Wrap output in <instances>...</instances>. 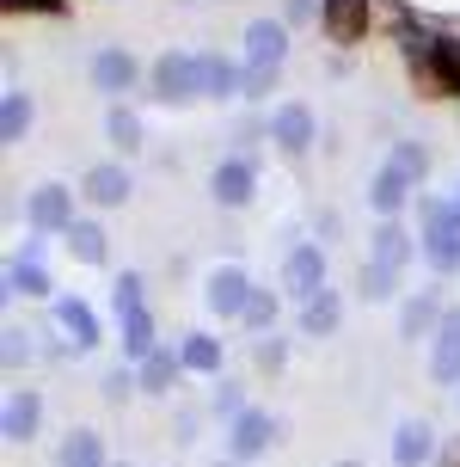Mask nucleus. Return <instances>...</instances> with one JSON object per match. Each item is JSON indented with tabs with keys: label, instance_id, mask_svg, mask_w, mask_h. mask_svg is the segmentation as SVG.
<instances>
[{
	"label": "nucleus",
	"instance_id": "obj_28",
	"mask_svg": "<svg viewBox=\"0 0 460 467\" xmlns=\"http://www.w3.org/2000/svg\"><path fill=\"white\" fill-rule=\"evenodd\" d=\"M68 246H74V258L105 265V228H98V222H74V228H68Z\"/></svg>",
	"mask_w": 460,
	"mask_h": 467
},
{
	"label": "nucleus",
	"instance_id": "obj_11",
	"mask_svg": "<svg viewBox=\"0 0 460 467\" xmlns=\"http://www.w3.org/2000/svg\"><path fill=\"white\" fill-rule=\"evenodd\" d=\"M430 455H436V431L424 419H405L393 431V467H424Z\"/></svg>",
	"mask_w": 460,
	"mask_h": 467
},
{
	"label": "nucleus",
	"instance_id": "obj_26",
	"mask_svg": "<svg viewBox=\"0 0 460 467\" xmlns=\"http://www.w3.org/2000/svg\"><path fill=\"white\" fill-rule=\"evenodd\" d=\"M105 136H111L123 154H136V148H141V117L129 111V105H111V117H105Z\"/></svg>",
	"mask_w": 460,
	"mask_h": 467
},
{
	"label": "nucleus",
	"instance_id": "obj_14",
	"mask_svg": "<svg viewBox=\"0 0 460 467\" xmlns=\"http://www.w3.org/2000/svg\"><path fill=\"white\" fill-rule=\"evenodd\" d=\"M320 19L338 44H356L368 31V0H320Z\"/></svg>",
	"mask_w": 460,
	"mask_h": 467
},
{
	"label": "nucleus",
	"instance_id": "obj_29",
	"mask_svg": "<svg viewBox=\"0 0 460 467\" xmlns=\"http://www.w3.org/2000/svg\"><path fill=\"white\" fill-rule=\"evenodd\" d=\"M179 363H184V357H172V350H154V357L141 363V388H148V394H166V388H172V375H179Z\"/></svg>",
	"mask_w": 460,
	"mask_h": 467
},
{
	"label": "nucleus",
	"instance_id": "obj_9",
	"mask_svg": "<svg viewBox=\"0 0 460 467\" xmlns=\"http://www.w3.org/2000/svg\"><path fill=\"white\" fill-rule=\"evenodd\" d=\"M405 258H412V234L399 228V222H381V228H374V240H368V271L399 277V271H405Z\"/></svg>",
	"mask_w": 460,
	"mask_h": 467
},
{
	"label": "nucleus",
	"instance_id": "obj_3",
	"mask_svg": "<svg viewBox=\"0 0 460 467\" xmlns=\"http://www.w3.org/2000/svg\"><path fill=\"white\" fill-rule=\"evenodd\" d=\"M203 93V56H184V49H172V56H160L154 62V99H197Z\"/></svg>",
	"mask_w": 460,
	"mask_h": 467
},
{
	"label": "nucleus",
	"instance_id": "obj_36",
	"mask_svg": "<svg viewBox=\"0 0 460 467\" xmlns=\"http://www.w3.org/2000/svg\"><path fill=\"white\" fill-rule=\"evenodd\" d=\"M258 369H282V338H264L258 345Z\"/></svg>",
	"mask_w": 460,
	"mask_h": 467
},
{
	"label": "nucleus",
	"instance_id": "obj_15",
	"mask_svg": "<svg viewBox=\"0 0 460 467\" xmlns=\"http://www.w3.org/2000/svg\"><path fill=\"white\" fill-rule=\"evenodd\" d=\"M405 197H412V179L387 161L381 172H374V185H368V203H374V215H399V210H405Z\"/></svg>",
	"mask_w": 460,
	"mask_h": 467
},
{
	"label": "nucleus",
	"instance_id": "obj_40",
	"mask_svg": "<svg viewBox=\"0 0 460 467\" xmlns=\"http://www.w3.org/2000/svg\"><path fill=\"white\" fill-rule=\"evenodd\" d=\"M215 467H221V462H215ZM228 467H240V462H228Z\"/></svg>",
	"mask_w": 460,
	"mask_h": 467
},
{
	"label": "nucleus",
	"instance_id": "obj_7",
	"mask_svg": "<svg viewBox=\"0 0 460 467\" xmlns=\"http://www.w3.org/2000/svg\"><path fill=\"white\" fill-rule=\"evenodd\" d=\"M25 222H31L37 234H68L74 228V197L62 185H37L31 203H25Z\"/></svg>",
	"mask_w": 460,
	"mask_h": 467
},
{
	"label": "nucleus",
	"instance_id": "obj_25",
	"mask_svg": "<svg viewBox=\"0 0 460 467\" xmlns=\"http://www.w3.org/2000/svg\"><path fill=\"white\" fill-rule=\"evenodd\" d=\"M62 467H105V437H98V431H68Z\"/></svg>",
	"mask_w": 460,
	"mask_h": 467
},
{
	"label": "nucleus",
	"instance_id": "obj_5",
	"mask_svg": "<svg viewBox=\"0 0 460 467\" xmlns=\"http://www.w3.org/2000/svg\"><path fill=\"white\" fill-rule=\"evenodd\" d=\"M203 302H209V314H221V320L246 314V307H252V283H246V271L215 265V271H209V283H203Z\"/></svg>",
	"mask_w": 460,
	"mask_h": 467
},
{
	"label": "nucleus",
	"instance_id": "obj_27",
	"mask_svg": "<svg viewBox=\"0 0 460 467\" xmlns=\"http://www.w3.org/2000/svg\"><path fill=\"white\" fill-rule=\"evenodd\" d=\"M179 357H184V369H197V375H215V369H221V345H215V338H203V332H190Z\"/></svg>",
	"mask_w": 460,
	"mask_h": 467
},
{
	"label": "nucleus",
	"instance_id": "obj_39",
	"mask_svg": "<svg viewBox=\"0 0 460 467\" xmlns=\"http://www.w3.org/2000/svg\"><path fill=\"white\" fill-rule=\"evenodd\" d=\"M338 467H363V462H338Z\"/></svg>",
	"mask_w": 460,
	"mask_h": 467
},
{
	"label": "nucleus",
	"instance_id": "obj_6",
	"mask_svg": "<svg viewBox=\"0 0 460 467\" xmlns=\"http://www.w3.org/2000/svg\"><path fill=\"white\" fill-rule=\"evenodd\" d=\"M282 289H289L301 307L320 296L325 289V253L320 246H295V253H289V265H282Z\"/></svg>",
	"mask_w": 460,
	"mask_h": 467
},
{
	"label": "nucleus",
	"instance_id": "obj_32",
	"mask_svg": "<svg viewBox=\"0 0 460 467\" xmlns=\"http://www.w3.org/2000/svg\"><path fill=\"white\" fill-rule=\"evenodd\" d=\"M393 166L417 185V179H424V148H417V141H399V148H393Z\"/></svg>",
	"mask_w": 460,
	"mask_h": 467
},
{
	"label": "nucleus",
	"instance_id": "obj_8",
	"mask_svg": "<svg viewBox=\"0 0 460 467\" xmlns=\"http://www.w3.org/2000/svg\"><path fill=\"white\" fill-rule=\"evenodd\" d=\"M271 141H282L289 154H307V148H313V111H307L301 99L276 105L271 111Z\"/></svg>",
	"mask_w": 460,
	"mask_h": 467
},
{
	"label": "nucleus",
	"instance_id": "obj_2",
	"mask_svg": "<svg viewBox=\"0 0 460 467\" xmlns=\"http://www.w3.org/2000/svg\"><path fill=\"white\" fill-rule=\"evenodd\" d=\"M282 56H289V31L276 19H252L246 25V99H258L271 87V74L282 68Z\"/></svg>",
	"mask_w": 460,
	"mask_h": 467
},
{
	"label": "nucleus",
	"instance_id": "obj_38",
	"mask_svg": "<svg viewBox=\"0 0 460 467\" xmlns=\"http://www.w3.org/2000/svg\"><path fill=\"white\" fill-rule=\"evenodd\" d=\"M448 210H455V222H460V191H455V203H448Z\"/></svg>",
	"mask_w": 460,
	"mask_h": 467
},
{
	"label": "nucleus",
	"instance_id": "obj_21",
	"mask_svg": "<svg viewBox=\"0 0 460 467\" xmlns=\"http://www.w3.org/2000/svg\"><path fill=\"white\" fill-rule=\"evenodd\" d=\"M436 314H442V302H436V289H417L412 302L399 307V332H405V338H424V332L436 327Z\"/></svg>",
	"mask_w": 460,
	"mask_h": 467
},
{
	"label": "nucleus",
	"instance_id": "obj_37",
	"mask_svg": "<svg viewBox=\"0 0 460 467\" xmlns=\"http://www.w3.org/2000/svg\"><path fill=\"white\" fill-rule=\"evenodd\" d=\"M6 6H37V13H56L62 0H6Z\"/></svg>",
	"mask_w": 460,
	"mask_h": 467
},
{
	"label": "nucleus",
	"instance_id": "obj_33",
	"mask_svg": "<svg viewBox=\"0 0 460 467\" xmlns=\"http://www.w3.org/2000/svg\"><path fill=\"white\" fill-rule=\"evenodd\" d=\"M246 320H252L258 332H271V320H276V296H271V289H252V307H246Z\"/></svg>",
	"mask_w": 460,
	"mask_h": 467
},
{
	"label": "nucleus",
	"instance_id": "obj_35",
	"mask_svg": "<svg viewBox=\"0 0 460 467\" xmlns=\"http://www.w3.org/2000/svg\"><path fill=\"white\" fill-rule=\"evenodd\" d=\"M215 412H228V419H240V412H246V406H240V388H233V381H221V388H215Z\"/></svg>",
	"mask_w": 460,
	"mask_h": 467
},
{
	"label": "nucleus",
	"instance_id": "obj_1",
	"mask_svg": "<svg viewBox=\"0 0 460 467\" xmlns=\"http://www.w3.org/2000/svg\"><path fill=\"white\" fill-rule=\"evenodd\" d=\"M405 56H412V68L424 74V87H430V93H455L460 99V44H455V37L405 31Z\"/></svg>",
	"mask_w": 460,
	"mask_h": 467
},
{
	"label": "nucleus",
	"instance_id": "obj_19",
	"mask_svg": "<svg viewBox=\"0 0 460 467\" xmlns=\"http://www.w3.org/2000/svg\"><path fill=\"white\" fill-rule=\"evenodd\" d=\"M56 327L68 332L74 345H98V320H92V307L80 302V296H62V302H56Z\"/></svg>",
	"mask_w": 460,
	"mask_h": 467
},
{
	"label": "nucleus",
	"instance_id": "obj_22",
	"mask_svg": "<svg viewBox=\"0 0 460 467\" xmlns=\"http://www.w3.org/2000/svg\"><path fill=\"white\" fill-rule=\"evenodd\" d=\"M203 93H209V99H233V93H246V74L233 68L228 56H203Z\"/></svg>",
	"mask_w": 460,
	"mask_h": 467
},
{
	"label": "nucleus",
	"instance_id": "obj_30",
	"mask_svg": "<svg viewBox=\"0 0 460 467\" xmlns=\"http://www.w3.org/2000/svg\"><path fill=\"white\" fill-rule=\"evenodd\" d=\"M25 130H31V99H25V93H6V105H0V136L19 141Z\"/></svg>",
	"mask_w": 460,
	"mask_h": 467
},
{
	"label": "nucleus",
	"instance_id": "obj_24",
	"mask_svg": "<svg viewBox=\"0 0 460 467\" xmlns=\"http://www.w3.org/2000/svg\"><path fill=\"white\" fill-rule=\"evenodd\" d=\"M123 357L129 363H148L154 357V320H148V307L141 314H123Z\"/></svg>",
	"mask_w": 460,
	"mask_h": 467
},
{
	"label": "nucleus",
	"instance_id": "obj_4",
	"mask_svg": "<svg viewBox=\"0 0 460 467\" xmlns=\"http://www.w3.org/2000/svg\"><path fill=\"white\" fill-rule=\"evenodd\" d=\"M430 234H424V258L436 265V271H460V222L455 210H442V203H417Z\"/></svg>",
	"mask_w": 460,
	"mask_h": 467
},
{
	"label": "nucleus",
	"instance_id": "obj_13",
	"mask_svg": "<svg viewBox=\"0 0 460 467\" xmlns=\"http://www.w3.org/2000/svg\"><path fill=\"white\" fill-rule=\"evenodd\" d=\"M209 191H215V203L246 210V203H252V161H221L215 179H209Z\"/></svg>",
	"mask_w": 460,
	"mask_h": 467
},
{
	"label": "nucleus",
	"instance_id": "obj_12",
	"mask_svg": "<svg viewBox=\"0 0 460 467\" xmlns=\"http://www.w3.org/2000/svg\"><path fill=\"white\" fill-rule=\"evenodd\" d=\"M271 412H240L228 431V449H233V462H252V455H264L271 449Z\"/></svg>",
	"mask_w": 460,
	"mask_h": 467
},
{
	"label": "nucleus",
	"instance_id": "obj_10",
	"mask_svg": "<svg viewBox=\"0 0 460 467\" xmlns=\"http://www.w3.org/2000/svg\"><path fill=\"white\" fill-rule=\"evenodd\" d=\"M37 419H44V400H37V388H19V394L6 400L0 437H6V443H31V437H37Z\"/></svg>",
	"mask_w": 460,
	"mask_h": 467
},
{
	"label": "nucleus",
	"instance_id": "obj_20",
	"mask_svg": "<svg viewBox=\"0 0 460 467\" xmlns=\"http://www.w3.org/2000/svg\"><path fill=\"white\" fill-rule=\"evenodd\" d=\"M13 296H49V277H44V246H37V240H31V246H25V258L19 265H13Z\"/></svg>",
	"mask_w": 460,
	"mask_h": 467
},
{
	"label": "nucleus",
	"instance_id": "obj_17",
	"mask_svg": "<svg viewBox=\"0 0 460 467\" xmlns=\"http://www.w3.org/2000/svg\"><path fill=\"white\" fill-rule=\"evenodd\" d=\"M338 320H344V302H338V289H320L313 302L301 307V332H307V338H325V332H338Z\"/></svg>",
	"mask_w": 460,
	"mask_h": 467
},
{
	"label": "nucleus",
	"instance_id": "obj_31",
	"mask_svg": "<svg viewBox=\"0 0 460 467\" xmlns=\"http://www.w3.org/2000/svg\"><path fill=\"white\" fill-rule=\"evenodd\" d=\"M111 302H117V320H123V314H141V277H136V271H123V277H117Z\"/></svg>",
	"mask_w": 460,
	"mask_h": 467
},
{
	"label": "nucleus",
	"instance_id": "obj_16",
	"mask_svg": "<svg viewBox=\"0 0 460 467\" xmlns=\"http://www.w3.org/2000/svg\"><path fill=\"white\" fill-rule=\"evenodd\" d=\"M430 375L436 381H460V314H448L436 327V350H430Z\"/></svg>",
	"mask_w": 460,
	"mask_h": 467
},
{
	"label": "nucleus",
	"instance_id": "obj_23",
	"mask_svg": "<svg viewBox=\"0 0 460 467\" xmlns=\"http://www.w3.org/2000/svg\"><path fill=\"white\" fill-rule=\"evenodd\" d=\"M87 197H92V203H105V210L123 203V197H129V172H123V166H92V172H87Z\"/></svg>",
	"mask_w": 460,
	"mask_h": 467
},
{
	"label": "nucleus",
	"instance_id": "obj_18",
	"mask_svg": "<svg viewBox=\"0 0 460 467\" xmlns=\"http://www.w3.org/2000/svg\"><path fill=\"white\" fill-rule=\"evenodd\" d=\"M129 80H136V62H129L123 49H98V56H92V87H98V93H123Z\"/></svg>",
	"mask_w": 460,
	"mask_h": 467
},
{
	"label": "nucleus",
	"instance_id": "obj_34",
	"mask_svg": "<svg viewBox=\"0 0 460 467\" xmlns=\"http://www.w3.org/2000/svg\"><path fill=\"white\" fill-rule=\"evenodd\" d=\"M393 289H399V277H387V271H368V265H363V296H368V302H387Z\"/></svg>",
	"mask_w": 460,
	"mask_h": 467
}]
</instances>
